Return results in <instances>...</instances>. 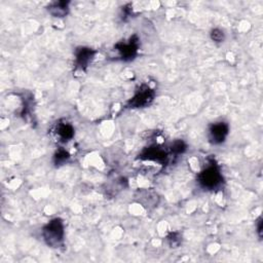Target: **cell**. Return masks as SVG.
<instances>
[{
  "instance_id": "obj_8",
  "label": "cell",
  "mask_w": 263,
  "mask_h": 263,
  "mask_svg": "<svg viewBox=\"0 0 263 263\" xmlns=\"http://www.w3.org/2000/svg\"><path fill=\"white\" fill-rule=\"evenodd\" d=\"M57 135L62 141H69L74 136L73 126L67 123H59L57 126Z\"/></svg>"
},
{
  "instance_id": "obj_13",
  "label": "cell",
  "mask_w": 263,
  "mask_h": 263,
  "mask_svg": "<svg viewBox=\"0 0 263 263\" xmlns=\"http://www.w3.org/2000/svg\"><path fill=\"white\" fill-rule=\"evenodd\" d=\"M257 229H258V232H259V237H261V230H262V221H261V219H259V221H258Z\"/></svg>"
},
{
  "instance_id": "obj_1",
  "label": "cell",
  "mask_w": 263,
  "mask_h": 263,
  "mask_svg": "<svg viewBox=\"0 0 263 263\" xmlns=\"http://www.w3.org/2000/svg\"><path fill=\"white\" fill-rule=\"evenodd\" d=\"M44 241L51 247L57 248L64 239V225L60 219H53L44 226L43 228Z\"/></svg>"
},
{
  "instance_id": "obj_9",
  "label": "cell",
  "mask_w": 263,
  "mask_h": 263,
  "mask_svg": "<svg viewBox=\"0 0 263 263\" xmlns=\"http://www.w3.org/2000/svg\"><path fill=\"white\" fill-rule=\"evenodd\" d=\"M49 12L56 18H64L68 13V2H56L50 6Z\"/></svg>"
},
{
  "instance_id": "obj_7",
  "label": "cell",
  "mask_w": 263,
  "mask_h": 263,
  "mask_svg": "<svg viewBox=\"0 0 263 263\" xmlns=\"http://www.w3.org/2000/svg\"><path fill=\"white\" fill-rule=\"evenodd\" d=\"M95 52L92 49L88 48L78 49V51L76 52V65L80 69L86 68L89 64V62L93 60Z\"/></svg>"
},
{
  "instance_id": "obj_10",
  "label": "cell",
  "mask_w": 263,
  "mask_h": 263,
  "mask_svg": "<svg viewBox=\"0 0 263 263\" xmlns=\"http://www.w3.org/2000/svg\"><path fill=\"white\" fill-rule=\"evenodd\" d=\"M68 158H69V153L64 149L58 150L57 153L55 154V162L57 165L63 164V162H65Z\"/></svg>"
},
{
  "instance_id": "obj_3",
  "label": "cell",
  "mask_w": 263,
  "mask_h": 263,
  "mask_svg": "<svg viewBox=\"0 0 263 263\" xmlns=\"http://www.w3.org/2000/svg\"><path fill=\"white\" fill-rule=\"evenodd\" d=\"M229 132L228 124L225 123H216L209 130V139L213 144H221L225 141Z\"/></svg>"
},
{
  "instance_id": "obj_6",
  "label": "cell",
  "mask_w": 263,
  "mask_h": 263,
  "mask_svg": "<svg viewBox=\"0 0 263 263\" xmlns=\"http://www.w3.org/2000/svg\"><path fill=\"white\" fill-rule=\"evenodd\" d=\"M141 158L148 160L164 162L168 158V152L160 147H150L141 154Z\"/></svg>"
},
{
  "instance_id": "obj_4",
  "label": "cell",
  "mask_w": 263,
  "mask_h": 263,
  "mask_svg": "<svg viewBox=\"0 0 263 263\" xmlns=\"http://www.w3.org/2000/svg\"><path fill=\"white\" fill-rule=\"evenodd\" d=\"M154 92L149 88L148 87H142L139 92L135 95V97L130 101V106L133 108H139L144 107L148 104L153 100Z\"/></svg>"
},
{
  "instance_id": "obj_2",
  "label": "cell",
  "mask_w": 263,
  "mask_h": 263,
  "mask_svg": "<svg viewBox=\"0 0 263 263\" xmlns=\"http://www.w3.org/2000/svg\"><path fill=\"white\" fill-rule=\"evenodd\" d=\"M198 182L204 188L215 189L222 183V175L219 168L214 164L207 167L198 175Z\"/></svg>"
},
{
  "instance_id": "obj_12",
  "label": "cell",
  "mask_w": 263,
  "mask_h": 263,
  "mask_svg": "<svg viewBox=\"0 0 263 263\" xmlns=\"http://www.w3.org/2000/svg\"><path fill=\"white\" fill-rule=\"evenodd\" d=\"M211 37L216 42H221L224 40V33L219 29H215L211 33Z\"/></svg>"
},
{
  "instance_id": "obj_11",
  "label": "cell",
  "mask_w": 263,
  "mask_h": 263,
  "mask_svg": "<svg viewBox=\"0 0 263 263\" xmlns=\"http://www.w3.org/2000/svg\"><path fill=\"white\" fill-rule=\"evenodd\" d=\"M185 149H186V145L184 144L183 141H176L173 144V146H172V151L175 152L176 154L184 152Z\"/></svg>"
},
{
  "instance_id": "obj_5",
  "label": "cell",
  "mask_w": 263,
  "mask_h": 263,
  "mask_svg": "<svg viewBox=\"0 0 263 263\" xmlns=\"http://www.w3.org/2000/svg\"><path fill=\"white\" fill-rule=\"evenodd\" d=\"M117 51L121 53V56L123 60H133L138 52V41L132 38L129 42H122L117 44Z\"/></svg>"
}]
</instances>
